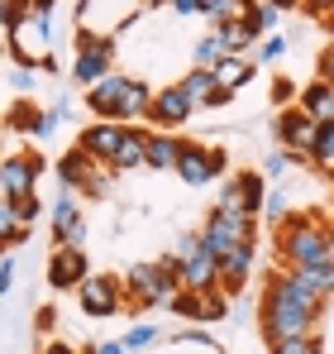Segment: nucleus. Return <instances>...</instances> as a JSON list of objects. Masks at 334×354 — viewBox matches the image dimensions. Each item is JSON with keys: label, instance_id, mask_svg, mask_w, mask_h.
Listing matches in <instances>:
<instances>
[{"label": "nucleus", "instance_id": "nucleus-1", "mask_svg": "<svg viewBox=\"0 0 334 354\" xmlns=\"http://www.w3.org/2000/svg\"><path fill=\"white\" fill-rule=\"evenodd\" d=\"M325 301L315 292H306L286 268H273L263 278V301H258V330L263 340H286V335H315Z\"/></svg>", "mask_w": 334, "mask_h": 354}, {"label": "nucleus", "instance_id": "nucleus-2", "mask_svg": "<svg viewBox=\"0 0 334 354\" xmlns=\"http://www.w3.org/2000/svg\"><path fill=\"white\" fill-rule=\"evenodd\" d=\"M325 230L330 221L320 211H301V216H286L273 239H277V263L282 268H315V263H330L325 259Z\"/></svg>", "mask_w": 334, "mask_h": 354}, {"label": "nucleus", "instance_id": "nucleus-3", "mask_svg": "<svg viewBox=\"0 0 334 354\" xmlns=\"http://www.w3.org/2000/svg\"><path fill=\"white\" fill-rule=\"evenodd\" d=\"M119 283H124V297L134 306H167L172 297L181 292V273H177L172 254H163L158 263H134Z\"/></svg>", "mask_w": 334, "mask_h": 354}, {"label": "nucleus", "instance_id": "nucleus-4", "mask_svg": "<svg viewBox=\"0 0 334 354\" xmlns=\"http://www.w3.org/2000/svg\"><path fill=\"white\" fill-rule=\"evenodd\" d=\"M253 235H258V216H239V211H210V221L196 230L201 254H210L215 263L229 249H239V244H258Z\"/></svg>", "mask_w": 334, "mask_h": 354}, {"label": "nucleus", "instance_id": "nucleus-5", "mask_svg": "<svg viewBox=\"0 0 334 354\" xmlns=\"http://www.w3.org/2000/svg\"><path fill=\"white\" fill-rule=\"evenodd\" d=\"M106 72H115V39L110 34H91L81 29L77 34V62H72V77L81 86H96Z\"/></svg>", "mask_w": 334, "mask_h": 354}, {"label": "nucleus", "instance_id": "nucleus-6", "mask_svg": "<svg viewBox=\"0 0 334 354\" xmlns=\"http://www.w3.org/2000/svg\"><path fill=\"white\" fill-rule=\"evenodd\" d=\"M57 177H62V187L77 192V196H106V192H110V173H106L101 163H91L81 149H67V153L57 158Z\"/></svg>", "mask_w": 334, "mask_h": 354}, {"label": "nucleus", "instance_id": "nucleus-7", "mask_svg": "<svg viewBox=\"0 0 334 354\" xmlns=\"http://www.w3.org/2000/svg\"><path fill=\"white\" fill-rule=\"evenodd\" d=\"M39 177H43V158H39L34 149L5 153V158H0V196H10V201L34 196V192H39Z\"/></svg>", "mask_w": 334, "mask_h": 354}, {"label": "nucleus", "instance_id": "nucleus-8", "mask_svg": "<svg viewBox=\"0 0 334 354\" xmlns=\"http://www.w3.org/2000/svg\"><path fill=\"white\" fill-rule=\"evenodd\" d=\"M263 196H268V177L253 173V168H244V173H234V177H229V182L220 187V201H215V211L258 216V211H263Z\"/></svg>", "mask_w": 334, "mask_h": 354}, {"label": "nucleus", "instance_id": "nucleus-9", "mask_svg": "<svg viewBox=\"0 0 334 354\" xmlns=\"http://www.w3.org/2000/svg\"><path fill=\"white\" fill-rule=\"evenodd\" d=\"M172 173L181 177L186 187H210V182L224 173V153H220V149H210V144H191V139H181V153H177V168H172Z\"/></svg>", "mask_w": 334, "mask_h": 354}, {"label": "nucleus", "instance_id": "nucleus-10", "mask_svg": "<svg viewBox=\"0 0 334 354\" xmlns=\"http://www.w3.org/2000/svg\"><path fill=\"white\" fill-rule=\"evenodd\" d=\"M77 301H81L86 316H115L124 306V283L110 278V273H86L77 283Z\"/></svg>", "mask_w": 334, "mask_h": 354}, {"label": "nucleus", "instance_id": "nucleus-11", "mask_svg": "<svg viewBox=\"0 0 334 354\" xmlns=\"http://www.w3.org/2000/svg\"><path fill=\"white\" fill-rule=\"evenodd\" d=\"M273 134H277V149H286L291 158H306L311 144H315V120L301 106H282L277 120H273Z\"/></svg>", "mask_w": 334, "mask_h": 354}, {"label": "nucleus", "instance_id": "nucleus-12", "mask_svg": "<svg viewBox=\"0 0 334 354\" xmlns=\"http://www.w3.org/2000/svg\"><path fill=\"white\" fill-rule=\"evenodd\" d=\"M119 139H124V124H115V120H96V124H86V129L77 134V149H81L91 163L110 168L115 153H119Z\"/></svg>", "mask_w": 334, "mask_h": 354}, {"label": "nucleus", "instance_id": "nucleus-13", "mask_svg": "<svg viewBox=\"0 0 334 354\" xmlns=\"http://www.w3.org/2000/svg\"><path fill=\"white\" fill-rule=\"evenodd\" d=\"M191 101L181 96V86L172 82V86H153V101H148V124H158V129H172V124H186L191 120Z\"/></svg>", "mask_w": 334, "mask_h": 354}, {"label": "nucleus", "instance_id": "nucleus-14", "mask_svg": "<svg viewBox=\"0 0 334 354\" xmlns=\"http://www.w3.org/2000/svg\"><path fill=\"white\" fill-rule=\"evenodd\" d=\"M177 273H181V288H186V292H215V288H220L215 259L201 254V239H196V249H191L186 259H177Z\"/></svg>", "mask_w": 334, "mask_h": 354}, {"label": "nucleus", "instance_id": "nucleus-15", "mask_svg": "<svg viewBox=\"0 0 334 354\" xmlns=\"http://www.w3.org/2000/svg\"><path fill=\"white\" fill-rule=\"evenodd\" d=\"M86 273H91V259H86V249H62V244L53 249V259H48V283H53L57 292L77 288Z\"/></svg>", "mask_w": 334, "mask_h": 354}, {"label": "nucleus", "instance_id": "nucleus-16", "mask_svg": "<svg viewBox=\"0 0 334 354\" xmlns=\"http://www.w3.org/2000/svg\"><path fill=\"white\" fill-rule=\"evenodd\" d=\"M124 86H129V77H124V72H106L96 86H86V106H91V115H96V120H115Z\"/></svg>", "mask_w": 334, "mask_h": 354}, {"label": "nucleus", "instance_id": "nucleus-17", "mask_svg": "<svg viewBox=\"0 0 334 354\" xmlns=\"http://www.w3.org/2000/svg\"><path fill=\"white\" fill-rule=\"evenodd\" d=\"M253 254H258V244H239V249H229L220 263H215V273H220V292H239V288L248 283V273H253Z\"/></svg>", "mask_w": 334, "mask_h": 354}, {"label": "nucleus", "instance_id": "nucleus-18", "mask_svg": "<svg viewBox=\"0 0 334 354\" xmlns=\"http://www.w3.org/2000/svg\"><path fill=\"white\" fill-rule=\"evenodd\" d=\"M177 153H181V139H177L172 129H148V134H144V168L172 173V168H177Z\"/></svg>", "mask_w": 334, "mask_h": 354}, {"label": "nucleus", "instance_id": "nucleus-19", "mask_svg": "<svg viewBox=\"0 0 334 354\" xmlns=\"http://www.w3.org/2000/svg\"><path fill=\"white\" fill-rule=\"evenodd\" d=\"M253 72H258V62L253 58H220L210 67V82H215V91H239V86H248L253 82Z\"/></svg>", "mask_w": 334, "mask_h": 354}, {"label": "nucleus", "instance_id": "nucleus-20", "mask_svg": "<svg viewBox=\"0 0 334 354\" xmlns=\"http://www.w3.org/2000/svg\"><path fill=\"white\" fill-rule=\"evenodd\" d=\"M296 106L315 120V124H320V120H334V91H330V82H320V77H315V82H306V86L296 91Z\"/></svg>", "mask_w": 334, "mask_h": 354}, {"label": "nucleus", "instance_id": "nucleus-21", "mask_svg": "<svg viewBox=\"0 0 334 354\" xmlns=\"http://www.w3.org/2000/svg\"><path fill=\"white\" fill-rule=\"evenodd\" d=\"M148 101H153V86L139 82V77H129L124 96H119V111H115V124H134V120H144V115H148Z\"/></svg>", "mask_w": 334, "mask_h": 354}, {"label": "nucleus", "instance_id": "nucleus-22", "mask_svg": "<svg viewBox=\"0 0 334 354\" xmlns=\"http://www.w3.org/2000/svg\"><path fill=\"white\" fill-rule=\"evenodd\" d=\"M144 134H148V129L124 124V139H119V153H115L110 173H134V168H144Z\"/></svg>", "mask_w": 334, "mask_h": 354}, {"label": "nucleus", "instance_id": "nucleus-23", "mask_svg": "<svg viewBox=\"0 0 334 354\" xmlns=\"http://www.w3.org/2000/svg\"><path fill=\"white\" fill-rule=\"evenodd\" d=\"M29 239V225L19 221V211H14V201L10 196H0V254H10V249H19Z\"/></svg>", "mask_w": 334, "mask_h": 354}, {"label": "nucleus", "instance_id": "nucleus-24", "mask_svg": "<svg viewBox=\"0 0 334 354\" xmlns=\"http://www.w3.org/2000/svg\"><path fill=\"white\" fill-rule=\"evenodd\" d=\"M48 221H53V235L62 239L67 230H72V225H77V221H86V216H81V196L62 187V196H57L53 206H48Z\"/></svg>", "mask_w": 334, "mask_h": 354}, {"label": "nucleus", "instance_id": "nucleus-25", "mask_svg": "<svg viewBox=\"0 0 334 354\" xmlns=\"http://www.w3.org/2000/svg\"><path fill=\"white\" fill-rule=\"evenodd\" d=\"M286 273H291L306 292H315L320 301H330V297H334V268H330V263H315V268H286Z\"/></svg>", "mask_w": 334, "mask_h": 354}, {"label": "nucleus", "instance_id": "nucleus-26", "mask_svg": "<svg viewBox=\"0 0 334 354\" xmlns=\"http://www.w3.org/2000/svg\"><path fill=\"white\" fill-rule=\"evenodd\" d=\"M177 86H181V96L201 111V106H210V96H215V82H210V72L206 67H191L186 77H177Z\"/></svg>", "mask_w": 334, "mask_h": 354}, {"label": "nucleus", "instance_id": "nucleus-27", "mask_svg": "<svg viewBox=\"0 0 334 354\" xmlns=\"http://www.w3.org/2000/svg\"><path fill=\"white\" fill-rule=\"evenodd\" d=\"M239 24H244V34H248V39L258 44V39H268V34H277L282 15L273 10V5H253V10H248V15H244Z\"/></svg>", "mask_w": 334, "mask_h": 354}, {"label": "nucleus", "instance_id": "nucleus-28", "mask_svg": "<svg viewBox=\"0 0 334 354\" xmlns=\"http://www.w3.org/2000/svg\"><path fill=\"white\" fill-rule=\"evenodd\" d=\"M167 306H172L177 316H186V321H215V316H210V292H186V288H181Z\"/></svg>", "mask_w": 334, "mask_h": 354}, {"label": "nucleus", "instance_id": "nucleus-29", "mask_svg": "<svg viewBox=\"0 0 334 354\" xmlns=\"http://www.w3.org/2000/svg\"><path fill=\"white\" fill-rule=\"evenodd\" d=\"M306 158H311L315 168L334 173V120H320V124H315V144H311Z\"/></svg>", "mask_w": 334, "mask_h": 354}, {"label": "nucleus", "instance_id": "nucleus-30", "mask_svg": "<svg viewBox=\"0 0 334 354\" xmlns=\"http://www.w3.org/2000/svg\"><path fill=\"white\" fill-rule=\"evenodd\" d=\"M268 354H325V340H320V330L315 335H286V340H273Z\"/></svg>", "mask_w": 334, "mask_h": 354}, {"label": "nucleus", "instance_id": "nucleus-31", "mask_svg": "<svg viewBox=\"0 0 334 354\" xmlns=\"http://www.w3.org/2000/svg\"><path fill=\"white\" fill-rule=\"evenodd\" d=\"M210 34L224 44L229 58H248V48H253V39L244 34V24H220V29H210Z\"/></svg>", "mask_w": 334, "mask_h": 354}, {"label": "nucleus", "instance_id": "nucleus-32", "mask_svg": "<svg viewBox=\"0 0 334 354\" xmlns=\"http://www.w3.org/2000/svg\"><path fill=\"white\" fill-rule=\"evenodd\" d=\"M220 58H229V53H224V44L215 39V34L196 39V48H191V67H206V72H210V67H215Z\"/></svg>", "mask_w": 334, "mask_h": 354}, {"label": "nucleus", "instance_id": "nucleus-33", "mask_svg": "<svg viewBox=\"0 0 334 354\" xmlns=\"http://www.w3.org/2000/svg\"><path fill=\"white\" fill-rule=\"evenodd\" d=\"M39 120H43V111H39V106H29V101H19V106H14V111L5 115V124H10L14 134H34V129H39Z\"/></svg>", "mask_w": 334, "mask_h": 354}, {"label": "nucleus", "instance_id": "nucleus-34", "mask_svg": "<svg viewBox=\"0 0 334 354\" xmlns=\"http://www.w3.org/2000/svg\"><path fill=\"white\" fill-rule=\"evenodd\" d=\"M258 216H263V221H268V225L277 230L282 221L291 216V196H286V192H268V196H263V211H258Z\"/></svg>", "mask_w": 334, "mask_h": 354}, {"label": "nucleus", "instance_id": "nucleus-35", "mask_svg": "<svg viewBox=\"0 0 334 354\" xmlns=\"http://www.w3.org/2000/svg\"><path fill=\"white\" fill-rule=\"evenodd\" d=\"M24 24H29V0H0V29L14 34Z\"/></svg>", "mask_w": 334, "mask_h": 354}, {"label": "nucleus", "instance_id": "nucleus-36", "mask_svg": "<svg viewBox=\"0 0 334 354\" xmlns=\"http://www.w3.org/2000/svg\"><path fill=\"white\" fill-rule=\"evenodd\" d=\"M119 340H124V350H129V354H139V350H148V345L158 340V326H153V321H139V326H129Z\"/></svg>", "mask_w": 334, "mask_h": 354}, {"label": "nucleus", "instance_id": "nucleus-37", "mask_svg": "<svg viewBox=\"0 0 334 354\" xmlns=\"http://www.w3.org/2000/svg\"><path fill=\"white\" fill-rule=\"evenodd\" d=\"M253 48H258V53H253V62H282L291 44H286V34H268V39H258Z\"/></svg>", "mask_w": 334, "mask_h": 354}, {"label": "nucleus", "instance_id": "nucleus-38", "mask_svg": "<svg viewBox=\"0 0 334 354\" xmlns=\"http://www.w3.org/2000/svg\"><path fill=\"white\" fill-rule=\"evenodd\" d=\"M291 163H296V158H291L286 149H273V153L263 158V177H268V182H277V177H286V168H291Z\"/></svg>", "mask_w": 334, "mask_h": 354}, {"label": "nucleus", "instance_id": "nucleus-39", "mask_svg": "<svg viewBox=\"0 0 334 354\" xmlns=\"http://www.w3.org/2000/svg\"><path fill=\"white\" fill-rule=\"evenodd\" d=\"M296 91H301V86H296L291 77H273V101H277V111L282 106H296Z\"/></svg>", "mask_w": 334, "mask_h": 354}, {"label": "nucleus", "instance_id": "nucleus-40", "mask_svg": "<svg viewBox=\"0 0 334 354\" xmlns=\"http://www.w3.org/2000/svg\"><path fill=\"white\" fill-rule=\"evenodd\" d=\"M14 211H19V221H24V225H34V221H39V211H43L39 192H34V196H19V201H14Z\"/></svg>", "mask_w": 334, "mask_h": 354}, {"label": "nucleus", "instance_id": "nucleus-41", "mask_svg": "<svg viewBox=\"0 0 334 354\" xmlns=\"http://www.w3.org/2000/svg\"><path fill=\"white\" fill-rule=\"evenodd\" d=\"M177 345H206V350H215V335H210V330H181ZM215 354H220V350H215Z\"/></svg>", "mask_w": 334, "mask_h": 354}, {"label": "nucleus", "instance_id": "nucleus-42", "mask_svg": "<svg viewBox=\"0 0 334 354\" xmlns=\"http://www.w3.org/2000/svg\"><path fill=\"white\" fill-rule=\"evenodd\" d=\"M10 288H14V259L0 254V292H10Z\"/></svg>", "mask_w": 334, "mask_h": 354}, {"label": "nucleus", "instance_id": "nucleus-43", "mask_svg": "<svg viewBox=\"0 0 334 354\" xmlns=\"http://www.w3.org/2000/svg\"><path fill=\"white\" fill-rule=\"evenodd\" d=\"M10 86L29 91V86H34V67H14V72H10Z\"/></svg>", "mask_w": 334, "mask_h": 354}, {"label": "nucleus", "instance_id": "nucleus-44", "mask_svg": "<svg viewBox=\"0 0 334 354\" xmlns=\"http://www.w3.org/2000/svg\"><path fill=\"white\" fill-rule=\"evenodd\" d=\"M301 10H306V15H315V19H325V15L334 10V0H301Z\"/></svg>", "mask_w": 334, "mask_h": 354}, {"label": "nucleus", "instance_id": "nucleus-45", "mask_svg": "<svg viewBox=\"0 0 334 354\" xmlns=\"http://www.w3.org/2000/svg\"><path fill=\"white\" fill-rule=\"evenodd\" d=\"M91 354H129V350H124V340H101Z\"/></svg>", "mask_w": 334, "mask_h": 354}, {"label": "nucleus", "instance_id": "nucleus-46", "mask_svg": "<svg viewBox=\"0 0 334 354\" xmlns=\"http://www.w3.org/2000/svg\"><path fill=\"white\" fill-rule=\"evenodd\" d=\"M53 321H57V311H53V306H43V311H39V330H53Z\"/></svg>", "mask_w": 334, "mask_h": 354}, {"label": "nucleus", "instance_id": "nucleus-47", "mask_svg": "<svg viewBox=\"0 0 334 354\" xmlns=\"http://www.w3.org/2000/svg\"><path fill=\"white\" fill-rule=\"evenodd\" d=\"M263 5H273L277 15H286V10H301V0H263Z\"/></svg>", "mask_w": 334, "mask_h": 354}, {"label": "nucleus", "instance_id": "nucleus-48", "mask_svg": "<svg viewBox=\"0 0 334 354\" xmlns=\"http://www.w3.org/2000/svg\"><path fill=\"white\" fill-rule=\"evenodd\" d=\"M196 5H201V15H206V19H210V15H215V10H220L224 0H196Z\"/></svg>", "mask_w": 334, "mask_h": 354}, {"label": "nucleus", "instance_id": "nucleus-49", "mask_svg": "<svg viewBox=\"0 0 334 354\" xmlns=\"http://www.w3.org/2000/svg\"><path fill=\"white\" fill-rule=\"evenodd\" d=\"M325 259H330V268H334V225L325 230Z\"/></svg>", "mask_w": 334, "mask_h": 354}, {"label": "nucleus", "instance_id": "nucleus-50", "mask_svg": "<svg viewBox=\"0 0 334 354\" xmlns=\"http://www.w3.org/2000/svg\"><path fill=\"white\" fill-rule=\"evenodd\" d=\"M43 354H77V350H72V345H62V340H53V345H48Z\"/></svg>", "mask_w": 334, "mask_h": 354}, {"label": "nucleus", "instance_id": "nucleus-51", "mask_svg": "<svg viewBox=\"0 0 334 354\" xmlns=\"http://www.w3.org/2000/svg\"><path fill=\"white\" fill-rule=\"evenodd\" d=\"M320 24H325V34H330V39H334V10H330V15H325V19H320Z\"/></svg>", "mask_w": 334, "mask_h": 354}, {"label": "nucleus", "instance_id": "nucleus-52", "mask_svg": "<svg viewBox=\"0 0 334 354\" xmlns=\"http://www.w3.org/2000/svg\"><path fill=\"white\" fill-rule=\"evenodd\" d=\"M139 5H148V10H158V5H163V0H139Z\"/></svg>", "mask_w": 334, "mask_h": 354}]
</instances>
